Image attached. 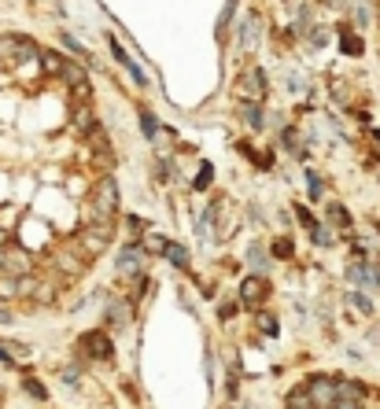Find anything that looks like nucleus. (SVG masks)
Segmentation results:
<instances>
[{
	"mask_svg": "<svg viewBox=\"0 0 380 409\" xmlns=\"http://www.w3.org/2000/svg\"><path fill=\"white\" fill-rule=\"evenodd\" d=\"M240 299H244V303H259V299H262V281H255V276H251V281H244Z\"/></svg>",
	"mask_w": 380,
	"mask_h": 409,
	"instance_id": "nucleus-7",
	"label": "nucleus"
},
{
	"mask_svg": "<svg viewBox=\"0 0 380 409\" xmlns=\"http://www.w3.org/2000/svg\"><path fill=\"white\" fill-rule=\"evenodd\" d=\"M347 281H358V284H366V288H376L380 284V273L369 269V266H362V262H355V266H347Z\"/></svg>",
	"mask_w": 380,
	"mask_h": 409,
	"instance_id": "nucleus-3",
	"label": "nucleus"
},
{
	"mask_svg": "<svg viewBox=\"0 0 380 409\" xmlns=\"http://www.w3.org/2000/svg\"><path fill=\"white\" fill-rule=\"evenodd\" d=\"M347 299H351V303H355L358 310H366V314H373V303H369V299H362L358 291H347Z\"/></svg>",
	"mask_w": 380,
	"mask_h": 409,
	"instance_id": "nucleus-10",
	"label": "nucleus"
},
{
	"mask_svg": "<svg viewBox=\"0 0 380 409\" xmlns=\"http://www.w3.org/2000/svg\"><path fill=\"white\" fill-rule=\"evenodd\" d=\"M247 258H251L255 269H266V251H262V248H251V255H247Z\"/></svg>",
	"mask_w": 380,
	"mask_h": 409,
	"instance_id": "nucleus-9",
	"label": "nucleus"
},
{
	"mask_svg": "<svg viewBox=\"0 0 380 409\" xmlns=\"http://www.w3.org/2000/svg\"><path fill=\"white\" fill-rule=\"evenodd\" d=\"M333 405H336V387L325 380H314L310 384V409H333Z\"/></svg>",
	"mask_w": 380,
	"mask_h": 409,
	"instance_id": "nucleus-2",
	"label": "nucleus"
},
{
	"mask_svg": "<svg viewBox=\"0 0 380 409\" xmlns=\"http://www.w3.org/2000/svg\"><path fill=\"white\" fill-rule=\"evenodd\" d=\"M141 262H144L141 248H126V251H122V262H119V269H122V273H137V269H141Z\"/></svg>",
	"mask_w": 380,
	"mask_h": 409,
	"instance_id": "nucleus-5",
	"label": "nucleus"
},
{
	"mask_svg": "<svg viewBox=\"0 0 380 409\" xmlns=\"http://www.w3.org/2000/svg\"><path fill=\"white\" fill-rule=\"evenodd\" d=\"M0 324H11V314H8L4 306H0Z\"/></svg>",
	"mask_w": 380,
	"mask_h": 409,
	"instance_id": "nucleus-20",
	"label": "nucleus"
},
{
	"mask_svg": "<svg viewBox=\"0 0 380 409\" xmlns=\"http://www.w3.org/2000/svg\"><path fill=\"white\" fill-rule=\"evenodd\" d=\"M244 118H247V126L259 129V126H262V111H259V107H244Z\"/></svg>",
	"mask_w": 380,
	"mask_h": 409,
	"instance_id": "nucleus-8",
	"label": "nucleus"
},
{
	"mask_svg": "<svg viewBox=\"0 0 380 409\" xmlns=\"http://www.w3.org/2000/svg\"><path fill=\"white\" fill-rule=\"evenodd\" d=\"M233 314H237V306H233V303H222V306H218V317H222V321H225V317H233Z\"/></svg>",
	"mask_w": 380,
	"mask_h": 409,
	"instance_id": "nucleus-15",
	"label": "nucleus"
},
{
	"mask_svg": "<svg viewBox=\"0 0 380 409\" xmlns=\"http://www.w3.org/2000/svg\"><path fill=\"white\" fill-rule=\"evenodd\" d=\"M23 387H26V391H30V395H34V398H48V395H44V387H41L37 380H26Z\"/></svg>",
	"mask_w": 380,
	"mask_h": 409,
	"instance_id": "nucleus-13",
	"label": "nucleus"
},
{
	"mask_svg": "<svg viewBox=\"0 0 380 409\" xmlns=\"http://www.w3.org/2000/svg\"><path fill=\"white\" fill-rule=\"evenodd\" d=\"M288 409H310V405H307L303 395H292V405H288Z\"/></svg>",
	"mask_w": 380,
	"mask_h": 409,
	"instance_id": "nucleus-17",
	"label": "nucleus"
},
{
	"mask_svg": "<svg viewBox=\"0 0 380 409\" xmlns=\"http://www.w3.org/2000/svg\"><path fill=\"white\" fill-rule=\"evenodd\" d=\"M343 44H347V52H355V56L362 52V41H358L355 34H347V37H343Z\"/></svg>",
	"mask_w": 380,
	"mask_h": 409,
	"instance_id": "nucleus-14",
	"label": "nucleus"
},
{
	"mask_svg": "<svg viewBox=\"0 0 380 409\" xmlns=\"http://www.w3.org/2000/svg\"><path fill=\"white\" fill-rule=\"evenodd\" d=\"M299 221H303L307 228H314V218H310V210H299Z\"/></svg>",
	"mask_w": 380,
	"mask_h": 409,
	"instance_id": "nucleus-19",
	"label": "nucleus"
},
{
	"mask_svg": "<svg viewBox=\"0 0 380 409\" xmlns=\"http://www.w3.org/2000/svg\"><path fill=\"white\" fill-rule=\"evenodd\" d=\"M307 188H310L314 200H318V195H321V177H318V173H310V177H307Z\"/></svg>",
	"mask_w": 380,
	"mask_h": 409,
	"instance_id": "nucleus-12",
	"label": "nucleus"
},
{
	"mask_svg": "<svg viewBox=\"0 0 380 409\" xmlns=\"http://www.w3.org/2000/svg\"><path fill=\"white\" fill-rule=\"evenodd\" d=\"M0 362H11V354H8L4 347H0Z\"/></svg>",
	"mask_w": 380,
	"mask_h": 409,
	"instance_id": "nucleus-22",
	"label": "nucleus"
},
{
	"mask_svg": "<svg viewBox=\"0 0 380 409\" xmlns=\"http://www.w3.org/2000/svg\"><path fill=\"white\" fill-rule=\"evenodd\" d=\"M373 140H376V152H380V129H376V133H373Z\"/></svg>",
	"mask_w": 380,
	"mask_h": 409,
	"instance_id": "nucleus-23",
	"label": "nucleus"
},
{
	"mask_svg": "<svg viewBox=\"0 0 380 409\" xmlns=\"http://www.w3.org/2000/svg\"><path fill=\"white\" fill-rule=\"evenodd\" d=\"M210 173H214L210 162H203V166H200V177H196V188H207V185H210Z\"/></svg>",
	"mask_w": 380,
	"mask_h": 409,
	"instance_id": "nucleus-11",
	"label": "nucleus"
},
{
	"mask_svg": "<svg viewBox=\"0 0 380 409\" xmlns=\"http://www.w3.org/2000/svg\"><path fill=\"white\" fill-rule=\"evenodd\" d=\"M141 122H144V133H148V137H152V133H155V118H152V114H144V118H141Z\"/></svg>",
	"mask_w": 380,
	"mask_h": 409,
	"instance_id": "nucleus-16",
	"label": "nucleus"
},
{
	"mask_svg": "<svg viewBox=\"0 0 380 409\" xmlns=\"http://www.w3.org/2000/svg\"><path fill=\"white\" fill-rule=\"evenodd\" d=\"M273 251H277V255H292V243H288V240H280V243H277Z\"/></svg>",
	"mask_w": 380,
	"mask_h": 409,
	"instance_id": "nucleus-18",
	"label": "nucleus"
},
{
	"mask_svg": "<svg viewBox=\"0 0 380 409\" xmlns=\"http://www.w3.org/2000/svg\"><path fill=\"white\" fill-rule=\"evenodd\" d=\"M333 409H358V402H336Z\"/></svg>",
	"mask_w": 380,
	"mask_h": 409,
	"instance_id": "nucleus-21",
	"label": "nucleus"
},
{
	"mask_svg": "<svg viewBox=\"0 0 380 409\" xmlns=\"http://www.w3.org/2000/svg\"><path fill=\"white\" fill-rule=\"evenodd\" d=\"M114 200H119V192H114V181H107V185L100 188V200H96V207L107 210V214H114V207H119Z\"/></svg>",
	"mask_w": 380,
	"mask_h": 409,
	"instance_id": "nucleus-6",
	"label": "nucleus"
},
{
	"mask_svg": "<svg viewBox=\"0 0 380 409\" xmlns=\"http://www.w3.org/2000/svg\"><path fill=\"white\" fill-rule=\"evenodd\" d=\"M78 347L85 350L89 358H96V362H107L111 358V339H107V332H85L78 339Z\"/></svg>",
	"mask_w": 380,
	"mask_h": 409,
	"instance_id": "nucleus-1",
	"label": "nucleus"
},
{
	"mask_svg": "<svg viewBox=\"0 0 380 409\" xmlns=\"http://www.w3.org/2000/svg\"><path fill=\"white\" fill-rule=\"evenodd\" d=\"M159 251H162V258H167V262H174L177 269H189L192 266V258H189V251L181 248V243H162Z\"/></svg>",
	"mask_w": 380,
	"mask_h": 409,
	"instance_id": "nucleus-4",
	"label": "nucleus"
}]
</instances>
